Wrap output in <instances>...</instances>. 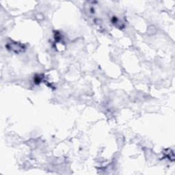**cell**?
I'll list each match as a JSON object with an SVG mask.
<instances>
[{"instance_id": "1", "label": "cell", "mask_w": 175, "mask_h": 175, "mask_svg": "<svg viewBox=\"0 0 175 175\" xmlns=\"http://www.w3.org/2000/svg\"><path fill=\"white\" fill-rule=\"evenodd\" d=\"M6 47L8 48V49L12 50V51L15 53L22 52V51L25 49V47L22 45V44L18 43L16 42H12V41L10 43H7Z\"/></svg>"}, {"instance_id": "2", "label": "cell", "mask_w": 175, "mask_h": 175, "mask_svg": "<svg viewBox=\"0 0 175 175\" xmlns=\"http://www.w3.org/2000/svg\"><path fill=\"white\" fill-rule=\"evenodd\" d=\"M112 22V24L115 25V26L117 27H119V28H121V27L124 26V25L122 24L121 21H120V20L117 17H113Z\"/></svg>"}]
</instances>
